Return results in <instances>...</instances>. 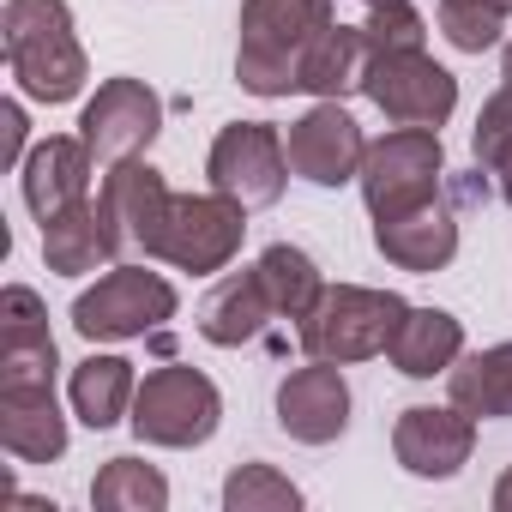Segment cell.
<instances>
[{
    "label": "cell",
    "mask_w": 512,
    "mask_h": 512,
    "mask_svg": "<svg viewBox=\"0 0 512 512\" xmlns=\"http://www.w3.org/2000/svg\"><path fill=\"white\" fill-rule=\"evenodd\" d=\"M458 356H464V326H458L446 308H410V314H404V326H398V338H392L398 374L434 380V374H446Z\"/></svg>",
    "instance_id": "ffe728a7"
},
{
    "label": "cell",
    "mask_w": 512,
    "mask_h": 512,
    "mask_svg": "<svg viewBox=\"0 0 512 512\" xmlns=\"http://www.w3.org/2000/svg\"><path fill=\"white\" fill-rule=\"evenodd\" d=\"M368 7H374V0H368Z\"/></svg>",
    "instance_id": "d590c367"
},
{
    "label": "cell",
    "mask_w": 512,
    "mask_h": 512,
    "mask_svg": "<svg viewBox=\"0 0 512 512\" xmlns=\"http://www.w3.org/2000/svg\"><path fill=\"white\" fill-rule=\"evenodd\" d=\"M0 49L13 61L19 91L37 103H73L85 91V49L73 37L67 0H7Z\"/></svg>",
    "instance_id": "6da1fadb"
},
{
    "label": "cell",
    "mask_w": 512,
    "mask_h": 512,
    "mask_svg": "<svg viewBox=\"0 0 512 512\" xmlns=\"http://www.w3.org/2000/svg\"><path fill=\"white\" fill-rule=\"evenodd\" d=\"M404 296L392 290H362V284H338L320 290V302L302 314V350L314 362H368L380 350H392L398 326H404Z\"/></svg>",
    "instance_id": "3957f363"
},
{
    "label": "cell",
    "mask_w": 512,
    "mask_h": 512,
    "mask_svg": "<svg viewBox=\"0 0 512 512\" xmlns=\"http://www.w3.org/2000/svg\"><path fill=\"white\" fill-rule=\"evenodd\" d=\"M91 506H103V512H163L169 482L139 458H109L103 476L91 482Z\"/></svg>",
    "instance_id": "d4e9b609"
},
{
    "label": "cell",
    "mask_w": 512,
    "mask_h": 512,
    "mask_svg": "<svg viewBox=\"0 0 512 512\" xmlns=\"http://www.w3.org/2000/svg\"><path fill=\"white\" fill-rule=\"evenodd\" d=\"M440 175H446V151H440V133L434 127H398L386 133L380 145H368L362 157V199L374 217H392V211H410V205H428L440 193Z\"/></svg>",
    "instance_id": "5b68a950"
},
{
    "label": "cell",
    "mask_w": 512,
    "mask_h": 512,
    "mask_svg": "<svg viewBox=\"0 0 512 512\" xmlns=\"http://www.w3.org/2000/svg\"><path fill=\"white\" fill-rule=\"evenodd\" d=\"M326 25H332V0H247L241 7L235 79L253 97L302 91V55Z\"/></svg>",
    "instance_id": "7a4b0ae2"
},
{
    "label": "cell",
    "mask_w": 512,
    "mask_h": 512,
    "mask_svg": "<svg viewBox=\"0 0 512 512\" xmlns=\"http://www.w3.org/2000/svg\"><path fill=\"white\" fill-rule=\"evenodd\" d=\"M482 7H494V13H512V0H482Z\"/></svg>",
    "instance_id": "e575fe53"
},
{
    "label": "cell",
    "mask_w": 512,
    "mask_h": 512,
    "mask_svg": "<svg viewBox=\"0 0 512 512\" xmlns=\"http://www.w3.org/2000/svg\"><path fill=\"white\" fill-rule=\"evenodd\" d=\"M362 37H368V55H374V49H422L428 31H422V13L410 0H374Z\"/></svg>",
    "instance_id": "83f0119b"
},
{
    "label": "cell",
    "mask_w": 512,
    "mask_h": 512,
    "mask_svg": "<svg viewBox=\"0 0 512 512\" xmlns=\"http://www.w3.org/2000/svg\"><path fill=\"white\" fill-rule=\"evenodd\" d=\"M163 127V103L145 79H103L97 97L79 115V139L91 145L97 163H127L139 157Z\"/></svg>",
    "instance_id": "30bf717a"
},
{
    "label": "cell",
    "mask_w": 512,
    "mask_h": 512,
    "mask_svg": "<svg viewBox=\"0 0 512 512\" xmlns=\"http://www.w3.org/2000/svg\"><path fill=\"white\" fill-rule=\"evenodd\" d=\"M278 422L302 446L338 440L350 428V386H344L338 362H314V368L284 374V386H278Z\"/></svg>",
    "instance_id": "4fadbf2b"
},
{
    "label": "cell",
    "mask_w": 512,
    "mask_h": 512,
    "mask_svg": "<svg viewBox=\"0 0 512 512\" xmlns=\"http://www.w3.org/2000/svg\"><path fill=\"white\" fill-rule=\"evenodd\" d=\"M253 272H260V284H266V296H272V308H278L284 320H302V314L320 302V290H326L320 272H314V260H308L302 247H290V241L266 247Z\"/></svg>",
    "instance_id": "cb8c5ba5"
},
{
    "label": "cell",
    "mask_w": 512,
    "mask_h": 512,
    "mask_svg": "<svg viewBox=\"0 0 512 512\" xmlns=\"http://www.w3.org/2000/svg\"><path fill=\"white\" fill-rule=\"evenodd\" d=\"M205 175H211L217 193H229L241 205H278L284 199V181H290V151H284L278 127H266V121H235V127L217 133Z\"/></svg>",
    "instance_id": "9c48e42d"
},
{
    "label": "cell",
    "mask_w": 512,
    "mask_h": 512,
    "mask_svg": "<svg viewBox=\"0 0 512 512\" xmlns=\"http://www.w3.org/2000/svg\"><path fill=\"white\" fill-rule=\"evenodd\" d=\"M217 416H223L217 386H211L199 368L169 362V368H157V374L139 380L127 422H133V434L151 440V446H199V440L217 434Z\"/></svg>",
    "instance_id": "277c9868"
},
{
    "label": "cell",
    "mask_w": 512,
    "mask_h": 512,
    "mask_svg": "<svg viewBox=\"0 0 512 512\" xmlns=\"http://www.w3.org/2000/svg\"><path fill=\"white\" fill-rule=\"evenodd\" d=\"M133 392H139V380H133V362H121V356H91L73 368V410L85 428H115L133 410Z\"/></svg>",
    "instance_id": "7402d4cb"
},
{
    "label": "cell",
    "mask_w": 512,
    "mask_h": 512,
    "mask_svg": "<svg viewBox=\"0 0 512 512\" xmlns=\"http://www.w3.org/2000/svg\"><path fill=\"white\" fill-rule=\"evenodd\" d=\"M91 145L85 139H43L25 163H19V181H25V205L49 223L55 211H67V205H79L85 193H91Z\"/></svg>",
    "instance_id": "e0dca14e"
},
{
    "label": "cell",
    "mask_w": 512,
    "mask_h": 512,
    "mask_svg": "<svg viewBox=\"0 0 512 512\" xmlns=\"http://www.w3.org/2000/svg\"><path fill=\"white\" fill-rule=\"evenodd\" d=\"M440 31H446V43H452V49L482 55V49H494V43H500L506 13L482 7V0H440Z\"/></svg>",
    "instance_id": "4316f807"
},
{
    "label": "cell",
    "mask_w": 512,
    "mask_h": 512,
    "mask_svg": "<svg viewBox=\"0 0 512 512\" xmlns=\"http://www.w3.org/2000/svg\"><path fill=\"white\" fill-rule=\"evenodd\" d=\"M223 506L229 512H296L302 506V488L290 476H278L272 464H241L223 482Z\"/></svg>",
    "instance_id": "484cf974"
},
{
    "label": "cell",
    "mask_w": 512,
    "mask_h": 512,
    "mask_svg": "<svg viewBox=\"0 0 512 512\" xmlns=\"http://www.w3.org/2000/svg\"><path fill=\"white\" fill-rule=\"evenodd\" d=\"M494 512H512V470L494 482Z\"/></svg>",
    "instance_id": "d6a6232c"
},
{
    "label": "cell",
    "mask_w": 512,
    "mask_h": 512,
    "mask_svg": "<svg viewBox=\"0 0 512 512\" xmlns=\"http://www.w3.org/2000/svg\"><path fill=\"white\" fill-rule=\"evenodd\" d=\"M494 175H500V193H506V199H512V145H506V151H500V157H494Z\"/></svg>",
    "instance_id": "1f68e13d"
},
{
    "label": "cell",
    "mask_w": 512,
    "mask_h": 512,
    "mask_svg": "<svg viewBox=\"0 0 512 512\" xmlns=\"http://www.w3.org/2000/svg\"><path fill=\"white\" fill-rule=\"evenodd\" d=\"M247 235V205L229 199V193H181L169 205V229H163V247L157 260L181 266V272H223L235 260V247Z\"/></svg>",
    "instance_id": "ba28073f"
},
{
    "label": "cell",
    "mask_w": 512,
    "mask_h": 512,
    "mask_svg": "<svg viewBox=\"0 0 512 512\" xmlns=\"http://www.w3.org/2000/svg\"><path fill=\"white\" fill-rule=\"evenodd\" d=\"M163 320H175V290L169 278L145 272V266H121L109 278H97V290H85L73 302V326L91 344H127L157 332Z\"/></svg>",
    "instance_id": "52a82bcc"
},
{
    "label": "cell",
    "mask_w": 512,
    "mask_h": 512,
    "mask_svg": "<svg viewBox=\"0 0 512 512\" xmlns=\"http://www.w3.org/2000/svg\"><path fill=\"white\" fill-rule=\"evenodd\" d=\"M452 380V404L470 416H512V344H494L470 362L446 368Z\"/></svg>",
    "instance_id": "603a6c76"
},
{
    "label": "cell",
    "mask_w": 512,
    "mask_h": 512,
    "mask_svg": "<svg viewBox=\"0 0 512 512\" xmlns=\"http://www.w3.org/2000/svg\"><path fill=\"white\" fill-rule=\"evenodd\" d=\"M127 241H121V223H115V211H109V199L97 193H85L79 205H67V211H55L49 223H43V260H49V272H61V278H79V272H97L103 260H115Z\"/></svg>",
    "instance_id": "5bb4252c"
},
{
    "label": "cell",
    "mask_w": 512,
    "mask_h": 512,
    "mask_svg": "<svg viewBox=\"0 0 512 512\" xmlns=\"http://www.w3.org/2000/svg\"><path fill=\"white\" fill-rule=\"evenodd\" d=\"M0 127H7V163H25V109L0 103Z\"/></svg>",
    "instance_id": "4dcf8cb0"
},
{
    "label": "cell",
    "mask_w": 512,
    "mask_h": 512,
    "mask_svg": "<svg viewBox=\"0 0 512 512\" xmlns=\"http://www.w3.org/2000/svg\"><path fill=\"white\" fill-rule=\"evenodd\" d=\"M0 446L25 464H49L67 452L55 386H0Z\"/></svg>",
    "instance_id": "ac0fdd59"
},
{
    "label": "cell",
    "mask_w": 512,
    "mask_h": 512,
    "mask_svg": "<svg viewBox=\"0 0 512 512\" xmlns=\"http://www.w3.org/2000/svg\"><path fill=\"white\" fill-rule=\"evenodd\" d=\"M272 314H278V308H272L260 272H235V278H223V284L205 296V308H199V332H205V344L235 350V344H247V338H260V326H266Z\"/></svg>",
    "instance_id": "d6986e66"
},
{
    "label": "cell",
    "mask_w": 512,
    "mask_h": 512,
    "mask_svg": "<svg viewBox=\"0 0 512 512\" xmlns=\"http://www.w3.org/2000/svg\"><path fill=\"white\" fill-rule=\"evenodd\" d=\"M506 145H512V91L488 97V103H482V115H476V139H470L476 169H494V157H500Z\"/></svg>",
    "instance_id": "f546056e"
},
{
    "label": "cell",
    "mask_w": 512,
    "mask_h": 512,
    "mask_svg": "<svg viewBox=\"0 0 512 512\" xmlns=\"http://www.w3.org/2000/svg\"><path fill=\"white\" fill-rule=\"evenodd\" d=\"M37 338H55L37 290L7 284V290H0V344H37Z\"/></svg>",
    "instance_id": "f1b7e54d"
},
{
    "label": "cell",
    "mask_w": 512,
    "mask_h": 512,
    "mask_svg": "<svg viewBox=\"0 0 512 512\" xmlns=\"http://www.w3.org/2000/svg\"><path fill=\"white\" fill-rule=\"evenodd\" d=\"M362 91L386 109V121L398 127H446V115L458 109V79L428 61L422 49H374L362 67Z\"/></svg>",
    "instance_id": "8992f818"
},
{
    "label": "cell",
    "mask_w": 512,
    "mask_h": 512,
    "mask_svg": "<svg viewBox=\"0 0 512 512\" xmlns=\"http://www.w3.org/2000/svg\"><path fill=\"white\" fill-rule=\"evenodd\" d=\"M476 446V422L470 410H434V404H410L392 428V452L410 476H458L470 464Z\"/></svg>",
    "instance_id": "7c38bea8"
},
{
    "label": "cell",
    "mask_w": 512,
    "mask_h": 512,
    "mask_svg": "<svg viewBox=\"0 0 512 512\" xmlns=\"http://www.w3.org/2000/svg\"><path fill=\"white\" fill-rule=\"evenodd\" d=\"M362 67H368V37L350 25H326L302 55V91H314L320 103H344L362 85Z\"/></svg>",
    "instance_id": "44dd1931"
},
{
    "label": "cell",
    "mask_w": 512,
    "mask_h": 512,
    "mask_svg": "<svg viewBox=\"0 0 512 512\" xmlns=\"http://www.w3.org/2000/svg\"><path fill=\"white\" fill-rule=\"evenodd\" d=\"M284 151H290V169L308 175L314 187H344V181H356V175H362V157H368L362 127L344 115V103H314V109L290 127Z\"/></svg>",
    "instance_id": "8fae6325"
},
{
    "label": "cell",
    "mask_w": 512,
    "mask_h": 512,
    "mask_svg": "<svg viewBox=\"0 0 512 512\" xmlns=\"http://www.w3.org/2000/svg\"><path fill=\"white\" fill-rule=\"evenodd\" d=\"M500 73H506V91H512V43H506V61H500Z\"/></svg>",
    "instance_id": "836d02e7"
},
{
    "label": "cell",
    "mask_w": 512,
    "mask_h": 512,
    "mask_svg": "<svg viewBox=\"0 0 512 512\" xmlns=\"http://www.w3.org/2000/svg\"><path fill=\"white\" fill-rule=\"evenodd\" d=\"M374 247L386 253L392 266H404V272H440L458 253V217L440 199L392 211V217H374Z\"/></svg>",
    "instance_id": "2e32d148"
},
{
    "label": "cell",
    "mask_w": 512,
    "mask_h": 512,
    "mask_svg": "<svg viewBox=\"0 0 512 512\" xmlns=\"http://www.w3.org/2000/svg\"><path fill=\"white\" fill-rule=\"evenodd\" d=\"M103 199H109V211H115L127 247H139V253H157V247H163V229H169V205H175V193L163 187V175H157L151 163H139V157L109 163Z\"/></svg>",
    "instance_id": "9a60e30c"
}]
</instances>
